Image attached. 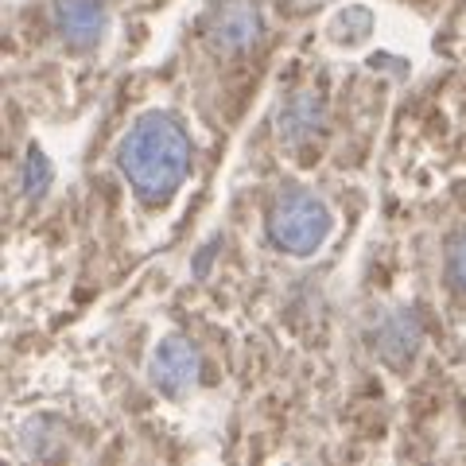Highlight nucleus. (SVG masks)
<instances>
[{"instance_id":"39448f33","label":"nucleus","mask_w":466,"mask_h":466,"mask_svg":"<svg viewBox=\"0 0 466 466\" xmlns=\"http://www.w3.org/2000/svg\"><path fill=\"white\" fill-rule=\"evenodd\" d=\"M55 27L66 47L90 51L109 27V12L101 0H55Z\"/></svg>"},{"instance_id":"7ed1b4c3","label":"nucleus","mask_w":466,"mask_h":466,"mask_svg":"<svg viewBox=\"0 0 466 466\" xmlns=\"http://www.w3.org/2000/svg\"><path fill=\"white\" fill-rule=\"evenodd\" d=\"M202 27H207V39L214 47L229 55L249 51L260 39V16L249 0H214Z\"/></svg>"},{"instance_id":"20e7f679","label":"nucleus","mask_w":466,"mask_h":466,"mask_svg":"<svg viewBox=\"0 0 466 466\" xmlns=\"http://www.w3.org/2000/svg\"><path fill=\"white\" fill-rule=\"evenodd\" d=\"M148 373H152V385L164 397H183L198 381V350L187 339H164L152 350Z\"/></svg>"},{"instance_id":"9d476101","label":"nucleus","mask_w":466,"mask_h":466,"mask_svg":"<svg viewBox=\"0 0 466 466\" xmlns=\"http://www.w3.org/2000/svg\"><path fill=\"white\" fill-rule=\"evenodd\" d=\"M447 272H451V280H455V288L466 291V233L451 245V253H447Z\"/></svg>"},{"instance_id":"f03ea898","label":"nucleus","mask_w":466,"mask_h":466,"mask_svg":"<svg viewBox=\"0 0 466 466\" xmlns=\"http://www.w3.org/2000/svg\"><path fill=\"white\" fill-rule=\"evenodd\" d=\"M330 226H334L330 207L315 191H303V187L276 195L268 210V241L291 257L315 253L330 238Z\"/></svg>"},{"instance_id":"6e6552de","label":"nucleus","mask_w":466,"mask_h":466,"mask_svg":"<svg viewBox=\"0 0 466 466\" xmlns=\"http://www.w3.org/2000/svg\"><path fill=\"white\" fill-rule=\"evenodd\" d=\"M24 195L27 198H39L43 191H47V187H51V164H47V156H43V152H27V164H24Z\"/></svg>"},{"instance_id":"1a4fd4ad","label":"nucleus","mask_w":466,"mask_h":466,"mask_svg":"<svg viewBox=\"0 0 466 466\" xmlns=\"http://www.w3.org/2000/svg\"><path fill=\"white\" fill-rule=\"evenodd\" d=\"M339 27H350V32L342 35V43H358V39H366L370 35V27H373V16L366 8H350V12H342L339 20H334V32Z\"/></svg>"},{"instance_id":"0eeeda50","label":"nucleus","mask_w":466,"mask_h":466,"mask_svg":"<svg viewBox=\"0 0 466 466\" xmlns=\"http://www.w3.org/2000/svg\"><path fill=\"white\" fill-rule=\"evenodd\" d=\"M327 121V106L315 90H299L288 97V106L280 113V140L288 148H303L319 137V128Z\"/></svg>"},{"instance_id":"423d86ee","label":"nucleus","mask_w":466,"mask_h":466,"mask_svg":"<svg viewBox=\"0 0 466 466\" xmlns=\"http://www.w3.org/2000/svg\"><path fill=\"white\" fill-rule=\"evenodd\" d=\"M420 339H424V330H420V319L412 311H381L373 323V350L392 370H400L416 358Z\"/></svg>"},{"instance_id":"f257e3e1","label":"nucleus","mask_w":466,"mask_h":466,"mask_svg":"<svg viewBox=\"0 0 466 466\" xmlns=\"http://www.w3.org/2000/svg\"><path fill=\"white\" fill-rule=\"evenodd\" d=\"M116 164L144 207H164L191 171V140L175 116L148 113L125 133Z\"/></svg>"}]
</instances>
